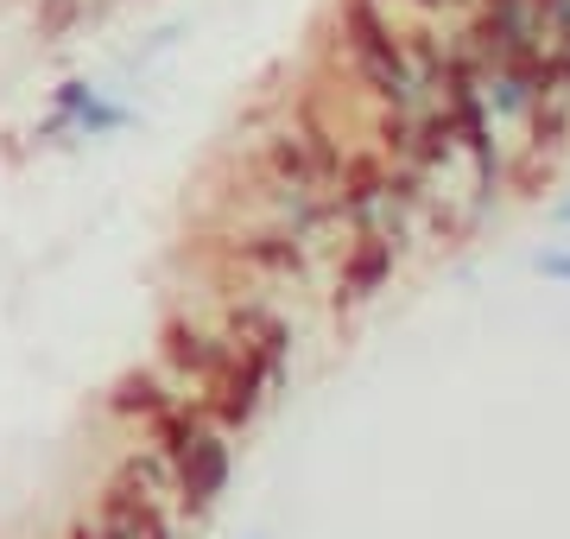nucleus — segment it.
<instances>
[{
	"mask_svg": "<svg viewBox=\"0 0 570 539\" xmlns=\"http://www.w3.org/2000/svg\"><path fill=\"white\" fill-rule=\"evenodd\" d=\"M336 45H343L348 77L367 89L374 108L419 115L431 102L406 58V39H400V13H387V0H336Z\"/></svg>",
	"mask_w": 570,
	"mask_h": 539,
	"instance_id": "f257e3e1",
	"label": "nucleus"
},
{
	"mask_svg": "<svg viewBox=\"0 0 570 539\" xmlns=\"http://www.w3.org/2000/svg\"><path fill=\"white\" fill-rule=\"evenodd\" d=\"M406 235H355L343 248V267H336V292H330V305L336 312H362L367 298H381V292L393 286V273H400V261H406Z\"/></svg>",
	"mask_w": 570,
	"mask_h": 539,
	"instance_id": "f03ea898",
	"label": "nucleus"
},
{
	"mask_svg": "<svg viewBox=\"0 0 570 539\" xmlns=\"http://www.w3.org/2000/svg\"><path fill=\"white\" fill-rule=\"evenodd\" d=\"M159 355H165V374L178 381V388H197L204 394L209 381L228 369V355H235V336H216L204 324H190V317H171L159 336Z\"/></svg>",
	"mask_w": 570,
	"mask_h": 539,
	"instance_id": "7ed1b4c3",
	"label": "nucleus"
},
{
	"mask_svg": "<svg viewBox=\"0 0 570 539\" xmlns=\"http://www.w3.org/2000/svg\"><path fill=\"white\" fill-rule=\"evenodd\" d=\"M96 527L108 539H171L165 533L159 508H153V489H146V463L134 457L121 477L102 489V508H96Z\"/></svg>",
	"mask_w": 570,
	"mask_h": 539,
	"instance_id": "20e7f679",
	"label": "nucleus"
},
{
	"mask_svg": "<svg viewBox=\"0 0 570 539\" xmlns=\"http://www.w3.org/2000/svg\"><path fill=\"white\" fill-rule=\"evenodd\" d=\"M228 470H235V457H228V432L216 425V419H204V425H197V438L184 444V457L171 463L184 508H209V501L228 489Z\"/></svg>",
	"mask_w": 570,
	"mask_h": 539,
	"instance_id": "39448f33",
	"label": "nucleus"
},
{
	"mask_svg": "<svg viewBox=\"0 0 570 539\" xmlns=\"http://www.w3.org/2000/svg\"><path fill=\"white\" fill-rule=\"evenodd\" d=\"M235 261L254 273H266V280H298L305 273V235H292V228H261V235H242L235 242Z\"/></svg>",
	"mask_w": 570,
	"mask_h": 539,
	"instance_id": "423d86ee",
	"label": "nucleus"
},
{
	"mask_svg": "<svg viewBox=\"0 0 570 539\" xmlns=\"http://www.w3.org/2000/svg\"><path fill=\"white\" fill-rule=\"evenodd\" d=\"M482 96H489L494 127H527V115L539 108L546 84H539L532 70H520V63H494L489 77H482Z\"/></svg>",
	"mask_w": 570,
	"mask_h": 539,
	"instance_id": "0eeeda50",
	"label": "nucleus"
},
{
	"mask_svg": "<svg viewBox=\"0 0 570 539\" xmlns=\"http://www.w3.org/2000/svg\"><path fill=\"white\" fill-rule=\"evenodd\" d=\"M178 400H184V394H178V381H171V374L140 369V374H121V381H115V394H108V406H115L121 419H146V425H153V419H159V413H171Z\"/></svg>",
	"mask_w": 570,
	"mask_h": 539,
	"instance_id": "6e6552de",
	"label": "nucleus"
},
{
	"mask_svg": "<svg viewBox=\"0 0 570 539\" xmlns=\"http://www.w3.org/2000/svg\"><path fill=\"white\" fill-rule=\"evenodd\" d=\"M456 159H463L456 115H450L444 102H425V108H419V153H412V166H425L431 178H438V171H450Z\"/></svg>",
	"mask_w": 570,
	"mask_h": 539,
	"instance_id": "1a4fd4ad",
	"label": "nucleus"
},
{
	"mask_svg": "<svg viewBox=\"0 0 570 539\" xmlns=\"http://www.w3.org/2000/svg\"><path fill=\"white\" fill-rule=\"evenodd\" d=\"M532 146V153H546V159H558V153H570V102L564 96H539V108L527 115V127H520Z\"/></svg>",
	"mask_w": 570,
	"mask_h": 539,
	"instance_id": "9d476101",
	"label": "nucleus"
},
{
	"mask_svg": "<svg viewBox=\"0 0 570 539\" xmlns=\"http://www.w3.org/2000/svg\"><path fill=\"white\" fill-rule=\"evenodd\" d=\"M367 134H374V146L387 153L393 166L419 153V115H406V108H374V127Z\"/></svg>",
	"mask_w": 570,
	"mask_h": 539,
	"instance_id": "9b49d317",
	"label": "nucleus"
},
{
	"mask_svg": "<svg viewBox=\"0 0 570 539\" xmlns=\"http://www.w3.org/2000/svg\"><path fill=\"white\" fill-rule=\"evenodd\" d=\"M482 0H393V13H419V20H450L463 26L469 13H475Z\"/></svg>",
	"mask_w": 570,
	"mask_h": 539,
	"instance_id": "f8f14e48",
	"label": "nucleus"
},
{
	"mask_svg": "<svg viewBox=\"0 0 570 539\" xmlns=\"http://www.w3.org/2000/svg\"><path fill=\"white\" fill-rule=\"evenodd\" d=\"M532 267L546 273V280H558V286H570V248H546Z\"/></svg>",
	"mask_w": 570,
	"mask_h": 539,
	"instance_id": "ddd939ff",
	"label": "nucleus"
},
{
	"mask_svg": "<svg viewBox=\"0 0 570 539\" xmlns=\"http://www.w3.org/2000/svg\"><path fill=\"white\" fill-rule=\"evenodd\" d=\"M551 77H558V96L570 102V51L564 45H551Z\"/></svg>",
	"mask_w": 570,
	"mask_h": 539,
	"instance_id": "4468645a",
	"label": "nucleus"
},
{
	"mask_svg": "<svg viewBox=\"0 0 570 539\" xmlns=\"http://www.w3.org/2000/svg\"><path fill=\"white\" fill-rule=\"evenodd\" d=\"M77 20V0H45V26L58 32V26H70Z\"/></svg>",
	"mask_w": 570,
	"mask_h": 539,
	"instance_id": "2eb2a0df",
	"label": "nucleus"
},
{
	"mask_svg": "<svg viewBox=\"0 0 570 539\" xmlns=\"http://www.w3.org/2000/svg\"><path fill=\"white\" fill-rule=\"evenodd\" d=\"M551 223H558V228H564V235H570V197H564V204H558V209H551Z\"/></svg>",
	"mask_w": 570,
	"mask_h": 539,
	"instance_id": "dca6fc26",
	"label": "nucleus"
}]
</instances>
